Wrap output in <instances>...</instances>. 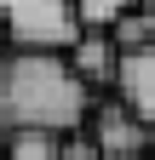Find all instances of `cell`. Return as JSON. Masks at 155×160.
<instances>
[{
	"label": "cell",
	"mask_w": 155,
	"mask_h": 160,
	"mask_svg": "<svg viewBox=\"0 0 155 160\" xmlns=\"http://www.w3.org/2000/svg\"><path fill=\"white\" fill-rule=\"evenodd\" d=\"M92 92L81 86V74L69 69V57L57 52H6L0 57V132H46L69 137L81 132V120H92Z\"/></svg>",
	"instance_id": "6da1fadb"
},
{
	"label": "cell",
	"mask_w": 155,
	"mask_h": 160,
	"mask_svg": "<svg viewBox=\"0 0 155 160\" xmlns=\"http://www.w3.org/2000/svg\"><path fill=\"white\" fill-rule=\"evenodd\" d=\"M0 34L12 40V52H57L63 57L86 29L75 17V0H0Z\"/></svg>",
	"instance_id": "7a4b0ae2"
},
{
	"label": "cell",
	"mask_w": 155,
	"mask_h": 160,
	"mask_svg": "<svg viewBox=\"0 0 155 160\" xmlns=\"http://www.w3.org/2000/svg\"><path fill=\"white\" fill-rule=\"evenodd\" d=\"M92 143H98L104 160H144V154H155V132L132 109L98 103V109H92Z\"/></svg>",
	"instance_id": "3957f363"
},
{
	"label": "cell",
	"mask_w": 155,
	"mask_h": 160,
	"mask_svg": "<svg viewBox=\"0 0 155 160\" xmlns=\"http://www.w3.org/2000/svg\"><path fill=\"white\" fill-rule=\"evenodd\" d=\"M115 103L132 109V114L155 132V46L121 57V74H115Z\"/></svg>",
	"instance_id": "277c9868"
},
{
	"label": "cell",
	"mask_w": 155,
	"mask_h": 160,
	"mask_svg": "<svg viewBox=\"0 0 155 160\" xmlns=\"http://www.w3.org/2000/svg\"><path fill=\"white\" fill-rule=\"evenodd\" d=\"M69 69L81 74V86H115V74H121V46L104 34V29H86L81 40L69 46Z\"/></svg>",
	"instance_id": "5b68a950"
},
{
	"label": "cell",
	"mask_w": 155,
	"mask_h": 160,
	"mask_svg": "<svg viewBox=\"0 0 155 160\" xmlns=\"http://www.w3.org/2000/svg\"><path fill=\"white\" fill-rule=\"evenodd\" d=\"M144 0H75V17H81V29H115L126 12H138Z\"/></svg>",
	"instance_id": "8992f818"
},
{
	"label": "cell",
	"mask_w": 155,
	"mask_h": 160,
	"mask_svg": "<svg viewBox=\"0 0 155 160\" xmlns=\"http://www.w3.org/2000/svg\"><path fill=\"white\" fill-rule=\"evenodd\" d=\"M6 160H63V137L17 132V137H6Z\"/></svg>",
	"instance_id": "52a82bcc"
},
{
	"label": "cell",
	"mask_w": 155,
	"mask_h": 160,
	"mask_svg": "<svg viewBox=\"0 0 155 160\" xmlns=\"http://www.w3.org/2000/svg\"><path fill=\"white\" fill-rule=\"evenodd\" d=\"M109 40L121 46V57H132V52H144V46H155V23H149L144 12H126L121 23L109 29Z\"/></svg>",
	"instance_id": "ba28073f"
},
{
	"label": "cell",
	"mask_w": 155,
	"mask_h": 160,
	"mask_svg": "<svg viewBox=\"0 0 155 160\" xmlns=\"http://www.w3.org/2000/svg\"><path fill=\"white\" fill-rule=\"evenodd\" d=\"M63 160H104L98 143H92V132H69L63 137Z\"/></svg>",
	"instance_id": "9c48e42d"
},
{
	"label": "cell",
	"mask_w": 155,
	"mask_h": 160,
	"mask_svg": "<svg viewBox=\"0 0 155 160\" xmlns=\"http://www.w3.org/2000/svg\"><path fill=\"white\" fill-rule=\"evenodd\" d=\"M138 12H144V17H149V23H155V0H144V6H138Z\"/></svg>",
	"instance_id": "30bf717a"
},
{
	"label": "cell",
	"mask_w": 155,
	"mask_h": 160,
	"mask_svg": "<svg viewBox=\"0 0 155 160\" xmlns=\"http://www.w3.org/2000/svg\"><path fill=\"white\" fill-rule=\"evenodd\" d=\"M0 160H6V143H0Z\"/></svg>",
	"instance_id": "8fae6325"
},
{
	"label": "cell",
	"mask_w": 155,
	"mask_h": 160,
	"mask_svg": "<svg viewBox=\"0 0 155 160\" xmlns=\"http://www.w3.org/2000/svg\"><path fill=\"white\" fill-rule=\"evenodd\" d=\"M144 160H155V154H144Z\"/></svg>",
	"instance_id": "7c38bea8"
}]
</instances>
